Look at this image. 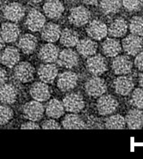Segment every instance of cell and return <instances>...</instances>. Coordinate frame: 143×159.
<instances>
[{
	"instance_id": "6",
	"label": "cell",
	"mask_w": 143,
	"mask_h": 159,
	"mask_svg": "<svg viewBox=\"0 0 143 159\" xmlns=\"http://www.w3.org/2000/svg\"><path fill=\"white\" fill-rule=\"evenodd\" d=\"M35 69L30 63L26 61L20 62L15 65L14 74L18 81L22 83H28L33 80L34 77Z\"/></svg>"
},
{
	"instance_id": "10",
	"label": "cell",
	"mask_w": 143,
	"mask_h": 159,
	"mask_svg": "<svg viewBox=\"0 0 143 159\" xmlns=\"http://www.w3.org/2000/svg\"><path fill=\"white\" fill-rule=\"evenodd\" d=\"M45 17L40 11L36 9L31 10L25 20V25L28 29L33 32L42 30L45 25Z\"/></svg>"
},
{
	"instance_id": "23",
	"label": "cell",
	"mask_w": 143,
	"mask_h": 159,
	"mask_svg": "<svg viewBox=\"0 0 143 159\" xmlns=\"http://www.w3.org/2000/svg\"><path fill=\"white\" fill-rule=\"evenodd\" d=\"M97 48V43L90 38H83L80 40L76 45L77 52L83 57H89L96 54Z\"/></svg>"
},
{
	"instance_id": "19",
	"label": "cell",
	"mask_w": 143,
	"mask_h": 159,
	"mask_svg": "<svg viewBox=\"0 0 143 159\" xmlns=\"http://www.w3.org/2000/svg\"><path fill=\"white\" fill-rule=\"evenodd\" d=\"M30 96L34 99L39 102H45L50 97V90L47 84L45 82H36L29 90Z\"/></svg>"
},
{
	"instance_id": "30",
	"label": "cell",
	"mask_w": 143,
	"mask_h": 159,
	"mask_svg": "<svg viewBox=\"0 0 143 159\" xmlns=\"http://www.w3.org/2000/svg\"><path fill=\"white\" fill-rule=\"evenodd\" d=\"M79 34L76 30L69 28H65L61 31L60 37V42L61 45L67 48L76 46L79 42Z\"/></svg>"
},
{
	"instance_id": "24",
	"label": "cell",
	"mask_w": 143,
	"mask_h": 159,
	"mask_svg": "<svg viewBox=\"0 0 143 159\" xmlns=\"http://www.w3.org/2000/svg\"><path fill=\"white\" fill-rule=\"evenodd\" d=\"M125 119L129 129L138 130L143 127V111L138 108L129 111Z\"/></svg>"
},
{
	"instance_id": "22",
	"label": "cell",
	"mask_w": 143,
	"mask_h": 159,
	"mask_svg": "<svg viewBox=\"0 0 143 159\" xmlns=\"http://www.w3.org/2000/svg\"><path fill=\"white\" fill-rule=\"evenodd\" d=\"M61 31L60 25L53 22H49L42 29V38L45 42L53 43L60 39Z\"/></svg>"
},
{
	"instance_id": "31",
	"label": "cell",
	"mask_w": 143,
	"mask_h": 159,
	"mask_svg": "<svg viewBox=\"0 0 143 159\" xmlns=\"http://www.w3.org/2000/svg\"><path fill=\"white\" fill-rule=\"evenodd\" d=\"M62 126L65 129H86V123L76 113L69 114L62 121Z\"/></svg>"
},
{
	"instance_id": "13",
	"label": "cell",
	"mask_w": 143,
	"mask_h": 159,
	"mask_svg": "<svg viewBox=\"0 0 143 159\" xmlns=\"http://www.w3.org/2000/svg\"><path fill=\"white\" fill-rule=\"evenodd\" d=\"M3 16L10 22H18L23 18L25 9L18 2H11L7 4L2 10Z\"/></svg>"
},
{
	"instance_id": "36",
	"label": "cell",
	"mask_w": 143,
	"mask_h": 159,
	"mask_svg": "<svg viewBox=\"0 0 143 159\" xmlns=\"http://www.w3.org/2000/svg\"><path fill=\"white\" fill-rule=\"evenodd\" d=\"M131 103L136 108H143V89H136L133 92Z\"/></svg>"
},
{
	"instance_id": "27",
	"label": "cell",
	"mask_w": 143,
	"mask_h": 159,
	"mask_svg": "<svg viewBox=\"0 0 143 159\" xmlns=\"http://www.w3.org/2000/svg\"><path fill=\"white\" fill-rule=\"evenodd\" d=\"M128 25L124 18L114 19L108 27V34L113 38H122L127 34Z\"/></svg>"
},
{
	"instance_id": "18",
	"label": "cell",
	"mask_w": 143,
	"mask_h": 159,
	"mask_svg": "<svg viewBox=\"0 0 143 159\" xmlns=\"http://www.w3.org/2000/svg\"><path fill=\"white\" fill-rule=\"evenodd\" d=\"M134 81L131 77L121 75L114 81V87L116 93L123 96L129 95L134 89Z\"/></svg>"
},
{
	"instance_id": "25",
	"label": "cell",
	"mask_w": 143,
	"mask_h": 159,
	"mask_svg": "<svg viewBox=\"0 0 143 159\" xmlns=\"http://www.w3.org/2000/svg\"><path fill=\"white\" fill-rule=\"evenodd\" d=\"M18 48L25 54H30L34 52L38 46V39L30 34L22 35L18 40Z\"/></svg>"
},
{
	"instance_id": "37",
	"label": "cell",
	"mask_w": 143,
	"mask_h": 159,
	"mask_svg": "<svg viewBox=\"0 0 143 159\" xmlns=\"http://www.w3.org/2000/svg\"><path fill=\"white\" fill-rule=\"evenodd\" d=\"M123 5L128 11H138L142 7L143 0H123Z\"/></svg>"
},
{
	"instance_id": "43",
	"label": "cell",
	"mask_w": 143,
	"mask_h": 159,
	"mask_svg": "<svg viewBox=\"0 0 143 159\" xmlns=\"http://www.w3.org/2000/svg\"><path fill=\"white\" fill-rule=\"evenodd\" d=\"M4 45H5V42H4V40L2 39V38L0 35V52L2 51V49H3Z\"/></svg>"
},
{
	"instance_id": "14",
	"label": "cell",
	"mask_w": 143,
	"mask_h": 159,
	"mask_svg": "<svg viewBox=\"0 0 143 159\" xmlns=\"http://www.w3.org/2000/svg\"><path fill=\"white\" fill-rule=\"evenodd\" d=\"M79 55L76 51L72 49H63L59 53L58 63L60 66L66 69H73L79 64Z\"/></svg>"
},
{
	"instance_id": "29",
	"label": "cell",
	"mask_w": 143,
	"mask_h": 159,
	"mask_svg": "<svg viewBox=\"0 0 143 159\" xmlns=\"http://www.w3.org/2000/svg\"><path fill=\"white\" fill-rule=\"evenodd\" d=\"M65 107L63 103L56 99H53L49 100L45 106V113L49 118L58 119L61 117L65 113Z\"/></svg>"
},
{
	"instance_id": "9",
	"label": "cell",
	"mask_w": 143,
	"mask_h": 159,
	"mask_svg": "<svg viewBox=\"0 0 143 159\" xmlns=\"http://www.w3.org/2000/svg\"><path fill=\"white\" fill-rule=\"evenodd\" d=\"M78 82V76L76 72L65 71L58 76L57 87L62 92H69L75 89Z\"/></svg>"
},
{
	"instance_id": "15",
	"label": "cell",
	"mask_w": 143,
	"mask_h": 159,
	"mask_svg": "<svg viewBox=\"0 0 143 159\" xmlns=\"http://www.w3.org/2000/svg\"><path fill=\"white\" fill-rule=\"evenodd\" d=\"M0 35L7 43L15 42L20 35V29L14 22H5L1 26Z\"/></svg>"
},
{
	"instance_id": "45",
	"label": "cell",
	"mask_w": 143,
	"mask_h": 159,
	"mask_svg": "<svg viewBox=\"0 0 143 159\" xmlns=\"http://www.w3.org/2000/svg\"><path fill=\"white\" fill-rule=\"evenodd\" d=\"M32 2H34V3H38V2H41L42 1H43V0H31Z\"/></svg>"
},
{
	"instance_id": "5",
	"label": "cell",
	"mask_w": 143,
	"mask_h": 159,
	"mask_svg": "<svg viewBox=\"0 0 143 159\" xmlns=\"http://www.w3.org/2000/svg\"><path fill=\"white\" fill-rule=\"evenodd\" d=\"M65 109L71 113H79L85 106L83 96L79 93H69L63 99Z\"/></svg>"
},
{
	"instance_id": "21",
	"label": "cell",
	"mask_w": 143,
	"mask_h": 159,
	"mask_svg": "<svg viewBox=\"0 0 143 159\" xmlns=\"http://www.w3.org/2000/svg\"><path fill=\"white\" fill-rule=\"evenodd\" d=\"M45 16L51 19H57L62 15L65 11L64 5L60 0H48L43 6Z\"/></svg>"
},
{
	"instance_id": "2",
	"label": "cell",
	"mask_w": 143,
	"mask_h": 159,
	"mask_svg": "<svg viewBox=\"0 0 143 159\" xmlns=\"http://www.w3.org/2000/svg\"><path fill=\"white\" fill-rule=\"evenodd\" d=\"M118 102L114 96L104 95L100 96L96 103V107L99 114L101 116H108L117 110Z\"/></svg>"
},
{
	"instance_id": "26",
	"label": "cell",
	"mask_w": 143,
	"mask_h": 159,
	"mask_svg": "<svg viewBox=\"0 0 143 159\" xmlns=\"http://www.w3.org/2000/svg\"><path fill=\"white\" fill-rule=\"evenodd\" d=\"M18 92L14 85L4 84L0 86V102L4 104L14 103L17 99Z\"/></svg>"
},
{
	"instance_id": "4",
	"label": "cell",
	"mask_w": 143,
	"mask_h": 159,
	"mask_svg": "<svg viewBox=\"0 0 143 159\" xmlns=\"http://www.w3.org/2000/svg\"><path fill=\"white\" fill-rule=\"evenodd\" d=\"M87 71L93 76H100L107 70V63L105 58L100 54L89 57L86 62Z\"/></svg>"
},
{
	"instance_id": "38",
	"label": "cell",
	"mask_w": 143,
	"mask_h": 159,
	"mask_svg": "<svg viewBox=\"0 0 143 159\" xmlns=\"http://www.w3.org/2000/svg\"><path fill=\"white\" fill-rule=\"evenodd\" d=\"M42 129H46V130H49V129H53V130H60L61 128L60 125L54 120V119H47L45 121L43 122L42 126Z\"/></svg>"
},
{
	"instance_id": "1",
	"label": "cell",
	"mask_w": 143,
	"mask_h": 159,
	"mask_svg": "<svg viewBox=\"0 0 143 159\" xmlns=\"http://www.w3.org/2000/svg\"><path fill=\"white\" fill-rule=\"evenodd\" d=\"M85 91L88 96L92 97H100L107 90L105 80L98 76H93L87 80L84 85Z\"/></svg>"
},
{
	"instance_id": "28",
	"label": "cell",
	"mask_w": 143,
	"mask_h": 159,
	"mask_svg": "<svg viewBox=\"0 0 143 159\" xmlns=\"http://www.w3.org/2000/svg\"><path fill=\"white\" fill-rule=\"evenodd\" d=\"M122 45L118 40L114 38H107L102 44V50L103 54L108 57L118 56L122 51Z\"/></svg>"
},
{
	"instance_id": "41",
	"label": "cell",
	"mask_w": 143,
	"mask_h": 159,
	"mask_svg": "<svg viewBox=\"0 0 143 159\" xmlns=\"http://www.w3.org/2000/svg\"><path fill=\"white\" fill-rule=\"evenodd\" d=\"M7 80V72L5 71V69H3L2 68L0 67V86L6 83Z\"/></svg>"
},
{
	"instance_id": "12",
	"label": "cell",
	"mask_w": 143,
	"mask_h": 159,
	"mask_svg": "<svg viewBox=\"0 0 143 159\" xmlns=\"http://www.w3.org/2000/svg\"><path fill=\"white\" fill-rule=\"evenodd\" d=\"M86 31L91 38L100 41L106 38L108 34V27L104 22L100 20L96 19L88 24Z\"/></svg>"
},
{
	"instance_id": "16",
	"label": "cell",
	"mask_w": 143,
	"mask_h": 159,
	"mask_svg": "<svg viewBox=\"0 0 143 159\" xmlns=\"http://www.w3.org/2000/svg\"><path fill=\"white\" fill-rule=\"evenodd\" d=\"M20 60V52L18 49L13 46L6 48L0 56V62L8 68L15 67Z\"/></svg>"
},
{
	"instance_id": "33",
	"label": "cell",
	"mask_w": 143,
	"mask_h": 159,
	"mask_svg": "<svg viewBox=\"0 0 143 159\" xmlns=\"http://www.w3.org/2000/svg\"><path fill=\"white\" fill-rule=\"evenodd\" d=\"M126 119L121 115H113L106 119L105 126L110 130H122L126 127Z\"/></svg>"
},
{
	"instance_id": "11",
	"label": "cell",
	"mask_w": 143,
	"mask_h": 159,
	"mask_svg": "<svg viewBox=\"0 0 143 159\" xmlns=\"http://www.w3.org/2000/svg\"><path fill=\"white\" fill-rule=\"evenodd\" d=\"M111 67L116 75H127L132 70L133 64L128 56L118 55L113 59Z\"/></svg>"
},
{
	"instance_id": "42",
	"label": "cell",
	"mask_w": 143,
	"mask_h": 159,
	"mask_svg": "<svg viewBox=\"0 0 143 159\" xmlns=\"http://www.w3.org/2000/svg\"><path fill=\"white\" fill-rule=\"evenodd\" d=\"M82 1L87 5H96L100 0H82Z\"/></svg>"
},
{
	"instance_id": "7",
	"label": "cell",
	"mask_w": 143,
	"mask_h": 159,
	"mask_svg": "<svg viewBox=\"0 0 143 159\" xmlns=\"http://www.w3.org/2000/svg\"><path fill=\"white\" fill-rule=\"evenodd\" d=\"M45 107L42 103L37 100L28 102L23 107V115L25 119L30 121H39L45 112Z\"/></svg>"
},
{
	"instance_id": "32",
	"label": "cell",
	"mask_w": 143,
	"mask_h": 159,
	"mask_svg": "<svg viewBox=\"0 0 143 159\" xmlns=\"http://www.w3.org/2000/svg\"><path fill=\"white\" fill-rule=\"evenodd\" d=\"M100 7L106 15L118 12L122 7L121 0H100Z\"/></svg>"
},
{
	"instance_id": "3",
	"label": "cell",
	"mask_w": 143,
	"mask_h": 159,
	"mask_svg": "<svg viewBox=\"0 0 143 159\" xmlns=\"http://www.w3.org/2000/svg\"><path fill=\"white\" fill-rule=\"evenodd\" d=\"M122 47L126 53L131 56H136L143 48V38L138 35L131 34L123 40Z\"/></svg>"
},
{
	"instance_id": "39",
	"label": "cell",
	"mask_w": 143,
	"mask_h": 159,
	"mask_svg": "<svg viewBox=\"0 0 143 159\" xmlns=\"http://www.w3.org/2000/svg\"><path fill=\"white\" fill-rule=\"evenodd\" d=\"M134 65L138 70L143 71V51H141L138 54L136 55Z\"/></svg>"
},
{
	"instance_id": "8",
	"label": "cell",
	"mask_w": 143,
	"mask_h": 159,
	"mask_svg": "<svg viewBox=\"0 0 143 159\" xmlns=\"http://www.w3.org/2000/svg\"><path fill=\"white\" fill-rule=\"evenodd\" d=\"M91 18V13L88 10L83 6L73 8L70 11L69 20L71 24L75 26H83L89 22Z\"/></svg>"
},
{
	"instance_id": "17",
	"label": "cell",
	"mask_w": 143,
	"mask_h": 159,
	"mask_svg": "<svg viewBox=\"0 0 143 159\" xmlns=\"http://www.w3.org/2000/svg\"><path fill=\"white\" fill-rule=\"evenodd\" d=\"M60 51L53 44L49 43L42 45L38 52V57L45 63H54L58 60Z\"/></svg>"
},
{
	"instance_id": "35",
	"label": "cell",
	"mask_w": 143,
	"mask_h": 159,
	"mask_svg": "<svg viewBox=\"0 0 143 159\" xmlns=\"http://www.w3.org/2000/svg\"><path fill=\"white\" fill-rule=\"evenodd\" d=\"M14 116L13 110L7 105L0 104V126L9 123Z\"/></svg>"
},
{
	"instance_id": "20",
	"label": "cell",
	"mask_w": 143,
	"mask_h": 159,
	"mask_svg": "<svg viewBox=\"0 0 143 159\" xmlns=\"http://www.w3.org/2000/svg\"><path fill=\"white\" fill-rule=\"evenodd\" d=\"M38 75L42 82L51 84L58 75V69L53 63H45L39 67Z\"/></svg>"
},
{
	"instance_id": "34",
	"label": "cell",
	"mask_w": 143,
	"mask_h": 159,
	"mask_svg": "<svg viewBox=\"0 0 143 159\" xmlns=\"http://www.w3.org/2000/svg\"><path fill=\"white\" fill-rule=\"evenodd\" d=\"M129 29L132 34L143 36V17L134 16L130 21Z\"/></svg>"
},
{
	"instance_id": "44",
	"label": "cell",
	"mask_w": 143,
	"mask_h": 159,
	"mask_svg": "<svg viewBox=\"0 0 143 159\" xmlns=\"http://www.w3.org/2000/svg\"><path fill=\"white\" fill-rule=\"evenodd\" d=\"M138 81H139V84L141 88L143 89V72H141V74L139 76V80H138Z\"/></svg>"
},
{
	"instance_id": "40",
	"label": "cell",
	"mask_w": 143,
	"mask_h": 159,
	"mask_svg": "<svg viewBox=\"0 0 143 159\" xmlns=\"http://www.w3.org/2000/svg\"><path fill=\"white\" fill-rule=\"evenodd\" d=\"M21 129H25V130H29V129H33V130H38L40 129V127L38 126V124H37L35 122L30 121L29 120V122H26V123H23V124L21 126Z\"/></svg>"
}]
</instances>
